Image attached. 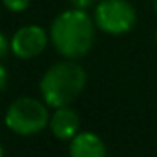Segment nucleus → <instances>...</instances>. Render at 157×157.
Here are the masks:
<instances>
[{
    "label": "nucleus",
    "mask_w": 157,
    "mask_h": 157,
    "mask_svg": "<svg viewBox=\"0 0 157 157\" xmlns=\"http://www.w3.org/2000/svg\"><path fill=\"white\" fill-rule=\"evenodd\" d=\"M6 84H7V70L0 64V91L6 88Z\"/></svg>",
    "instance_id": "nucleus-11"
},
{
    "label": "nucleus",
    "mask_w": 157,
    "mask_h": 157,
    "mask_svg": "<svg viewBox=\"0 0 157 157\" xmlns=\"http://www.w3.org/2000/svg\"><path fill=\"white\" fill-rule=\"evenodd\" d=\"M48 46V33L40 26H24L15 31L11 39V51L18 59H35Z\"/></svg>",
    "instance_id": "nucleus-5"
},
{
    "label": "nucleus",
    "mask_w": 157,
    "mask_h": 157,
    "mask_svg": "<svg viewBox=\"0 0 157 157\" xmlns=\"http://www.w3.org/2000/svg\"><path fill=\"white\" fill-rule=\"evenodd\" d=\"M0 157H4V148L0 146Z\"/></svg>",
    "instance_id": "nucleus-13"
},
{
    "label": "nucleus",
    "mask_w": 157,
    "mask_h": 157,
    "mask_svg": "<svg viewBox=\"0 0 157 157\" xmlns=\"http://www.w3.org/2000/svg\"><path fill=\"white\" fill-rule=\"evenodd\" d=\"M49 130L57 139L71 141L80 130V117L75 110H71L68 106L57 108L49 119Z\"/></svg>",
    "instance_id": "nucleus-6"
},
{
    "label": "nucleus",
    "mask_w": 157,
    "mask_h": 157,
    "mask_svg": "<svg viewBox=\"0 0 157 157\" xmlns=\"http://www.w3.org/2000/svg\"><path fill=\"white\" fill-rule=\"evenodd\" d=\"M93 20L108 35H124L133 29L137 13L128 0H102L95 7Z\"/></svg>",
    "instance_id": "nucleus-4"
},
{
    "label": "nucleus",
    "mask_w": 157,
    "mask_h": 157,
    "mask_svg": "<svg viewBox=\"0 0 157 157\" xmlns=\"http://www.w3.org/2000/svg\"><path fill=\"white\" fill-rule=\"evenodd\" d=\"M4 2V6L9 9V11H13V13H22V11H26L28 7H29V4H31V0H2Z\"/></svg>",
    "instance_id": "nucleus-8"
},
{
    "label": "nucleus",
    "mask_w": 157,
    "mask_h": 157,
    "mask_svg": "<svg viewBox=\"0 0 157 157\" xmlns=\"http://www.w3.org/2000/svg\"><path fill=\"white\" fill-rule=\"evenodd\" d=\"M49 39L53 48L66 59H80L90 53L93 40H95V28L91 17L86 9H68L55 17L49 28Z\"/></svg>",
    "instance_id": "nucleus-1"
},
{
    "label": "nucleus",
    "mask_w": 157,
    "mask_h": 157,
    "mask_svg": "<svg viewBox=\"0 0 157 157\" xmlns=\"http://www.w3.org/2000/svg\"><path fill=\"white\" fill-rule=\"evenodd\" d=\"M9 49H11V42H7V39L4 37V33H0V59L6 57Z\"/></svg>",
    "instance_id": "nucleus-9"
},
{
    "label": "nucleus",
    "mask_w": 157,
    "mask_h": 157,
    "mask_svg": "<svg viewBox=\"0 0 157 157\" xmlns=\"http://www.w3.org/2000/svg\"><path fill=\"white\" fill-rule=\"evenodd\" d=\"M154 9H155V13H157V0H154Z\"/></svg>",
    "instance_id": "nucleus-12"
},
{
    "label": "nucleus",
    "mask_w": 157,
    "mask_h": 157,
    "mask_svg": "<svg viewBox=\"0 0 157 157\" xmlns=\"http://www.w3.org/2000/svg\"><path fill=\"white\" fill-rule=\"evenodd\" d=\"M70 2H71V6L77 7V9H88L90 6L95 4V0H70Z\"/></svg>",
    "instance_id": "nucleus-10"
},
{
    "label": "nucleus",
    "mask_w": 157,
    "mask_h": 157,
    "mask_svg": "<svg viewBox=\"0 0 157 157\" xmlns=\"http://www.w3.org/2000/svg\"><path fill=\"white\" fill-rule=\"evenodd\" d=\"M86 71L77 62H57L40 78V93L48 106H70L86 86Z\"/></svg>",
    "instance_id": "nucleus-2"
},
{
    "label": "nucleus",
    "mask_w": 157,
    "mask_h": 157,
    "mask_svg": "<svg viewBox=\"0 0 157 157\" xmlns=\"http://www.w3.org/2000/svg\"><path fill=\"white\" fill-rule=\"evenodd\" d=\"M48 104L33 97L17 99L6 112V126L17 135H33L49 124Z\"/></svg>",
    "instance_id": "nucleus-3"
},
{
    "label": "nucleus",
    "mask_w": 157,
    "mask_h": 157,
    "mask_svg": "<svg viewBox=\"0 0 157 157\" xmlns=\"http://www.w3.org/2000/svg\"><path fill=\"white\" fill-rule=\"evenodd\" d=\"M155 40H157V31H155Z\"/></svg>",
    "instance_id": "nucleus-14"
},
{
    "label": "nucleus",
    "mask_w": 157,
    "mask_h": 157,
    "mask_svg": "<svg viewBox=\"0 0 157 157\" xmlns=\"http://www.w3.org/2000/svg\"><path fill=\"white\" fill-rule=\"evenodd\" d=\"M104 141L91 132H78L70 141V157H106Z\"/></svg>",
    "instance_id": "nucleus-7"
}]
</instances>
